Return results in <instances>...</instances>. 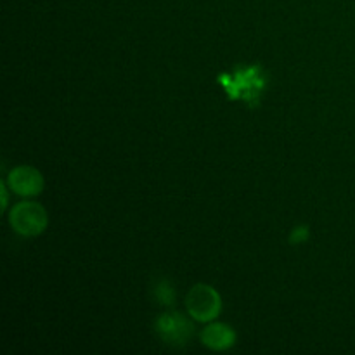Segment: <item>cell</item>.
I'll use <instances>...</instances> for the list:
<instances>
[{"mask_svg": "<svg viewBox=\"0 0 355 355\" xmlns=\"http://www.w3.org/2000/svg\"><path fill=\"white\" fill-rule=\"evenodd\" d=\"M155 331L166 345L184 347L193 336V322L179 312H165L156 318Z\"/></svg>", "mask_w": 355, "mask_h": 355, "instance_id": "obj_3", "label": "cell"}, {"mask_svg": "<svg viewBox=\"0 0 355 355\" xmlns=\"http://www.w3.org/2000/svg\"><path fill=\"white\" fill-rule=\"evenodd\" d=\"M7 182H2L0 184V191H2V210L6 211L7 208V187H6Z\"/></svg>", "mask_w": 355, "mask_h": 355, "instance_id": "obj_8", "label": "cell"}, {"mask_svg": "<svg viewBox=\"0 0 355 355\" xmlns=\"http://www.w3.org/2000/svg\"><path fill=\"white\" fill-rule=\"evenodd\" d=\"M49 217L45 208L37 201H21L9 211V225L23 238H35L47 229Z\"/></svg>", "mask_w": 355, "mask_h": 355, "instance_id": "obj_1", "label": "cell"}, {"mask_svg": "<svg viewBox=\"0 0 355 355\" xmlns=\"http://www.w3.org/2000/svg\"><path fill=\"white\" fill-rule=\"evenodd\" d=\"M307 238H309V227L307 225H300V227H297L293 232H291L290 241L293 243V245H300V243H304Z\"/></svg>", "mask_w": 355, "mask_h": 355, "instance_id": "obj_7", "label": "cell"}, {"mask_svg": "<svg viewBox=\"0 0 355 355\" xmlns=\"http://www.w3.org/2000/svg\"><path fill=\"white\" fill-rule=\"evenodd\" d=\"M155 298L158 300V304L170 307V305L175 304V290H173V286L168 281L163 279L162 283L155 286Z\"/></svg>", "mask_w": 355, "mask_h": 355, "instance_id": "obj_6", "label": "cell"}, {"mask_svg": "<svg viewBox=\"0 0 355 355\" xmlns=\"http://www.w3.org/2000/svg\"><path fill=\"white\" fill-rule=\"evenodd\" d=\"M187 314L198 322H211L222 311V298L215 288L208 284H196L186 295Z\"/></svg>", "mask_w": 355, "mask_h": 355, "instance_id": "obj_2", "label": "cell"}, {"mask_svg": "<svg viewBox=\"0 0 355 355\" xmlns=\"http://www.w3.org/2000/svg\"><path fill=\"white\" fill-rule=\"evenodd\" d=\"M236 331L225 322H208L207 328L201 331L200 340L207 349L215 350V352H224L234 347Z\"/></svg>", "mask_w": 355, "mask_h": 355, "instance_id": "obj_5", "label": "cell"}, {"mask_svg": "<svg viewBox=\"0 0 355 355\" xmlns=\"http://www.w3.org/2000/svg\"><path fill=\"white\" fill-rule=\"evenodd\" d=\"M7 186L21 198H33L44 191V177L37 168L28 165L16 166L7 175Z\"/></svg>", "mask_w": 355, "mask_h": 355, "instance_id": "obj_4", "label": "cell"}]
</instances>
